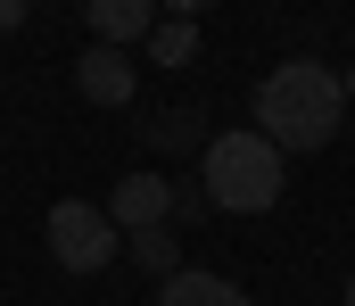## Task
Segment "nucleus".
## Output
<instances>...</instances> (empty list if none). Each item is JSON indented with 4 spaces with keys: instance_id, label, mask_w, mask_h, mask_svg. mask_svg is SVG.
<instances>
[{
    "instance_id": "obj_12",
    "label": "nucleus",
    "mask_w": 355,
    "mask_h": 306,
    "mask_svg": "<svg viewBox=\"0 0 355 306\" xmlns=\"http://www.w3.org/2000/svg\"><path fill=\"white\" fill-rule=\"evenodd\" d=\"M339 83H347V108H355V67H347V75H339Z\"/></svg>"
},
{
    "instance_id": "obj_11",
    "label": "nucleus",
    "mask_w": 355,
    "mask_h": 306,
    "mask_svg": "<svg viewBox=\"0 0 355 306\" xmlns=\"http://www.w3.org/2000/svg\"><path fill=\"white\" fill-rule=\"evenodd\" d=\"M157 8H166V17H198L207 0H157Z\"/></svg>"
},
{
    "instance_id": "obj_6",
    "label": "nucleus",
    "mask_w": 355,
    "mask_h": 306,
    "mask_svg": "<svg viewBox=\"0 0 355 306\" xmlns=\"http://www.w3.org/2000/svg\"><path fill=\"white\" fill-rule=\"evenodd\" d=\"M83 25H91V42L132 50V42L157 33V0H83Z\"/></svg>"
},
{
    "instance_id": "obj_2",
    "label": "nucleus",
    "mask_w": 355,
    "mask_h": 306,
    "mask_svg": "<svg viewBox=\"0 0 355 306\" xmlns=\"http://www.w3.org/2000/svg\"><path fill=\"white\" fill-rule=\"evenodd\" d=\"M198 182H207V207H223V215H265L289 191V158L272 149L257 124L248 133H215L207 158H198Z\"/></svg>"
},
{
    "instance_id": "obj_5",
    "label": "nucleus",
    "mask_w": 355,
    "mask_h": 306,
    "mask_svg": "<svg viewBox=\"0 0 355 306\" xmlns=\"http://www.w3.org/2000/svg\"><path fill=\"white\" fill-rule=\"evenodd\" d=\"M107 215H116V232H157V223H174V182L166 174H124L107 191Z\"/></svg>"
},
{
    "instance_id": "obj_4",
    "label": "nucleus",
    "mask_w": 355,
    "mask_h": 306,
    "mask_svg": "<svg viewBox=\"0 0 355 306\" xmlns=\"http://www.w3.org/2000/svg\"><path fill=\"white\" fill-rule=\"evenodd\" d=\"M75 92L91 108H132L141 92V75H132V50H107V42H91L83 58H75Z\"/></svg>"
},
{
    "instance_id": "obj_7",
    "label": "nucleus",
    "mask_w": 355,
    "mask_h": 306,
    "mask_svg": "<svg viewBox=\"0 0 355 306\" xmlns=\"http://www.w3.org/2000/svg\"><path fill=\"white\" fill-rule=\"evenodd\" d=\"M157 306H257L240 282H223V273H207V265H182L174 282H157Z\"/></svg>"
},
{
    "instance_id": "obj_8",
    "label": "nucleus",
    "mask_w": 355,
    "mask_h": 306,
    "mask_svg": "<svg viewBox=\"0 0 355 306\" xmlns=\"http://www.w3.org/2000/svg\"><path fill=\"white\" fill-rule=\"evenodd\" d=\"M190 50H198V17H157L149 58H157V67H190Z\"/></svg>"
},
{
    "instance_id": "obj_3",
    "label": "nucleus",
    "mask_w": 355,
    "mask_h": 306,
    "mask_svg": "<svg viewBox=\"0 0 355 306\" xmlns=\"http://www.w3.org/2000/svg\"><path fill=\"white\" fill-rule=\"evenodd\" d=\"M116 248H124V232H116L107 207H91V199H58L50 207V257L67 273H107Z\"/></svg>"
},
{
    "instance_id": "obj_9",
    "label": "nucleus",
    "mask_w": 355,
    "mask_h": 306,
    "mask_svg": "<svg viewBox=\"0 0 355 306\" xmlns=\"http://www.w3.org/2000/svg\"><path fill=\"white\" fill-rule=\"evenodd\" d=\"M132 257H141L157 282H174V273H182V240H174V223H157V232H132Z\"/></svg>"
},
{
    "instance_id": "obj_10",
    "label": "nucleus",
    "mask_w": 355,
    "mask_h": 306,
    "mask_svg": "<svg viewBox=\"0 0 355 306\" xmlns=\"http://www.w3.org/2000/svg\"><path fill=\"white\" fill-rule=\"evenodd\" d=\"M25 17H33V0H0V33H17Z\"/></svg>"
},
{
    "instance_id": "obj_1",
    "label": "nucleus",
    "mask_w": 355,
    "mask_h": 306,
    "mask_svg": "<svg viewBox=\"0 0 355 306\" xmlns=\"http://www.w3.org/2000/svg\"><path fill=\"white\" fill-rule=\"evenodd\" d=\"M339 124H347V83L331 67H314V58H289V67H272L257 83V133L281 158L289 149H331Z\"/></svg>"
},
{
    "instance_id": "obj_13",
    "label": "nucleus",
    "mask_w": 355,
    "mask_h": 306,
    "mask_svg": "<svg viewBox=\"0 0 355 306\" xmlns=\"http://www.w3.org/2000/svg\"><path fill=\"white\" fill-rule=\"evenodd\" d=\"M347 306H355V273H347Z\"/></svg>"
}]
</instances>
